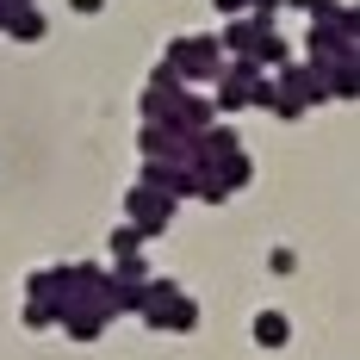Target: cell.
I'll return each instance as SVG.
<instances>
[{"label":"cell","mask_w":360,"mask_h":360,"mask_svg":"<svg viewBox=\"0 0 360 360\" xmlns=\"http://www.w3.org/2000/svg\"><path fill=\"white\" fill-rule=\"evenodd\" d=\"M292 6H323V0H292Z\"/></svg>","instance_id":"277c9868"},{"label":"cell","mask_w":360,"mask_h":360,"mask_svg":"<svg viewBox=\"0 0 360 360\" xmlns=\"http://www.w3.org/2000/svg\"><path fill=\"white\" fill-rule=\"evenodd\" d=\"M174 75H217V50L212 37H174V56H168Z\"/></svg>","instance_id":"6da1fadb"},{"label":"cell","mask_w":360,"mask_h":360,"mask_svg":"<svg viewBox=\"0 0 360 360\" xmlns=\"http://www.w3.org/2000/svg\"><path fill=\"white\" fill-rule=\"evenodd\" d=\"M75 13H100V6H106V0H69Z\"/></svg>","instance_id":"3957f363"},{"label":"cell","mask_w":360,"mask_h":360,"mask_svg":"<svg viewBox=\"0 0 360 360\" xmlns=\"http://www.w3.org/2000/svg\"><path fill=\"white\" fill-rule=\"evenodd\" d=\"M255 335H261V348H280V342H286V317H280V311H261V317H255Z\"/></svg>","instance_id":"7a4b0ae2"}]
</instances>
